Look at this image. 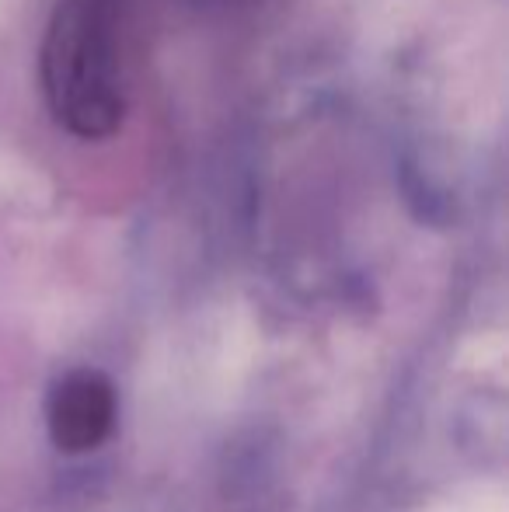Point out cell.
<instances>
[{
	"label": "cell",
	"instance_id": "6da1fadb",
	"mask_svg": "<svg viewBox=\"0 0 509 512\" xmlns=\"http://www.w3.org/2000/svg\"><path fill=\"white\" fill-rule=\"evenodd\" d=\"M129 0H56L42 39V95L67 133L105 140L126 115Z\"/></svg>",
	"mask_w": 509,
	"mask_h": 512
},
{
	"label": "cell",
	"instance_id": "7a4b0ae2",
	"mask_svg": "<svg viewBox=\"0 0 509 512\" xmlns=\"http://www.w3.org/2000/svg\"><path fill=\"white\" fill-rule=\"evenodd\" d=\"M116 418V394L102 373H70L60 380L49 401V432L60 450H91L112 429Z\"/></svg>",
	"mask_w": 509,
	"mask_h": 512
}]
</instances>
